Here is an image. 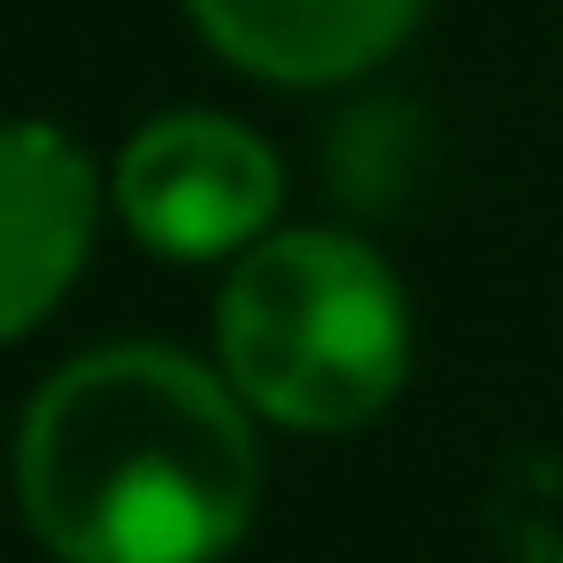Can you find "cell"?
Segmentation results:
<instances>
[{"mask_svg": "<svg viewBox=\"0 0 563 563\" xmlns=\"http://www.w3.org/2000/svg\"><path fill=\"white\" fill-rule=\"evenodd\" d=\"M217 363L271 424L355 432L409 378V294L355 232H271L224 271Z\"/></svg>", "mask_w": 563, "mask_h": 563, "instance_id": "obj_2", "label": "cell"}, {"mask_svg": "<svg viewBox=\"0 0 563 563\" xmlns=\"http://www.w3.org/2000/svg\"><path fill=\"white\" fill-rule=\"evenodd\" d=\"M109 194L147 255L224 263V255H247L255 240H271L286 170L247 124H232L217 109H170L124 140Z\"/></svg>", "mask_w": 563, "mask_h": 563, "instance_id": "obj_3", "label": "cell"}, {"mask_svg": "<svg viewBox=\"0 0 563 563\" xmlns=\"http://www.w3.org/2000/svg\"><path fill=\"white\" fill-rule=\"evenodd\" d=\"M101 224V178L55 124H9L0 140V332L24 340L86 271Z\"/></svg>", "mask_w": 563, "mask_h": 563, "instance_id": "obj_4", "label": "cell"}, {"mask_svg": "<svg viewBox=\"0 0 563 563\" xmlns=\"http://www.w3.org/2000/svg\"><path fill=\"white\" fill-rule=\"evenodd\" d=\"M486 509L517 563H563V448H517Z\"/></svg>", "mask_w": 563, "mask_h": 563, "instance_id": "obj_6", "label": "cell"}, {"mask_svg": "<svg viewBox=\"0 0 563 563\" xmlns=\"http://www.w3.org/2000/svg\"><path fill=\"white\" fill-rule=\"evenodd\" d=\"M194 32L263 86H340L378 70L424 0H186Z\"/></svg>", "mask_w": 563, "mask_h": 563, "instance_id": "obj_5", "label": "cell"}, {"mask_svg": "<svg viewBox=\"0 0 563 563\" xmlns=\"http://www.w3.org/2000/svg\"><path fill=\"white\" fill-rule=\"evenodd\" d=\"M247 417L240 386L178 347H93L24 409V525L55 563H224L263 494Z\"/></svg>", "mask_w": 563, "mask_h": 563, "instance_id": "obj_1", "label": "cell"}]
</instances>
